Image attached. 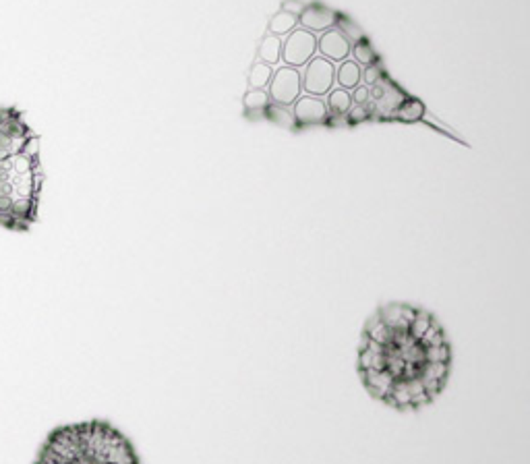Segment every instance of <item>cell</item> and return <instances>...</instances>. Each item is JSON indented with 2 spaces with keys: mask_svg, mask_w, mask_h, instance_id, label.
Returning <instances> with one entry per match:
<instances>
[{
  "mask_svg": "<svg viewBox=\"0 0 530 464\" xmlns=\"http://www.w3.org/2000/svg\"><path fill=\"white\" fill-rule=\"evenodd\" d=\"M454 350L445 327L429 311L388 303L363 325L357 373L377 402L398 413H418L447 388Z\"/></svg>",
  "mask_w": 530,
  "mask_h": 464,
  "instance_id": "cell-1",
  "label": "cell"
},
{
  "mask_svg": "<svg viewBox=\"0 0 530 464\" xmlns=\"http://www.w3.org/2000/svg\"><path fill=\"white\" fill-rule=\"evenodd\" d=\"M42 144L17 106H0V228L27 232L40 216Z\"/></svg>",
  "mask_w": 530,
  "mask_h": 464,
  "instance_id": "cell-2",
  "label": "cell"
},
{
  "mask_svg": "<svg viewBox=\"0 0 530 464\" xmlns=\"http://www.w3.org/2000/svg\"><path fill=\"white\" fill-rule=\"evenodd\" d=\"M33 464H141V458L117 425L89 419L52 429Z\"/></svg>",
  "mask_w": 530,
  "mask_h": 464,
  "instance_id": "cell-3",
  "label": "cell"
},
{
  "mask_svg": "<svg viewBox=\"0 0 530 464\" xmlns=\"http://www.w3.org/2000/svg\"><path fill=\"white\" fill-rule=\"evenodd\" d=\"M300 77H302V92H307L309 96L323 98L336 85V62L323 56H313L305 65V73Z\"/></svg>",
  "mask_w": 530,
  "mask_h": 464,
  "instance_id": "cell-4",
  "label": "cell"
},
{
  "mask_svg": "<svg viewBox=\"0 0 530 464\" xmlns=\"http://www.w3.org/2000/svg\"><path fill=\"white\" fill-rule=\"evenodd\" d=\"M269 100L280 106H292L302 96V77L300 71L294 67H280L269 81Z\"/></svg>",
  "mask_w": 530,
  "mask_h": 464,
  "instance_id": "cell-5",
  "label": "cell"
},
{
  "mask_svg": "<svg viewBox=\"0 0 530 464\" xmlns=\"http://www.w3.org/2000/svg\"><path fill=\"white\" fill-rule=\"evenodd\" d=\"M317 52V33H311L302 27L290 31L282 44V60L288 67H305Z\"/></svg>",
  "mask_w": 530,
  "mask_h": 464,
  "instance_id": "cell-6",
  "label": "cell"
},
{
  "mask_svg": "<svg viewBox=\"0 0 530 464\" xmlns=\"http://www.w3.org/2000/svg\"><path fill=\"white\" fill-rule=\"evenodd\" d=\"M350 50H352V44H350L348 37L342 33V29L338 27V23H336V27L325 29V31H321V33L317 35V52H319L323 58L332 60V62H342V60H346L348 54H350Z\"/></svg>",
  "mask_w": 530,
  "mask_h": 464,
  "instance_id": "cell-7",
  "label": "cell"
},
{
  "mask_svg": "<svg viewBox=\"0 0 530 464\" xmlns=\"http://www.w3.org/2000/svg\"><path fill=\"white\" fill-rule=\"evenodd\" d=\"M294 121L296 125H323L327 123V106L323 98L317 96H300L294 102Z\"/></svg>",
  "mask_w": 530,
  "mask_h": 464,
  "instance_id": "cell-8",
  "label": "cell"
},
{
  "mask_svg": "<svg viewBox=\"0 0 530 464\" xmlns=\"http://www.w3.org/2000/svg\"><path fill=\"white\" fill-rule=\"evenodd\" d=\"M336 23H338V12L321 4H309L298 15V25L311 33H321L325 29H332L336 27Z\"/></svg>",
  "mask_w": 530,
  "mask_h": 464,
  "instance_id": "cell-9",
  "label": "cell"
},
{
  "mask_svg": "<svg viewBox=\"0 0 530 464\" xmlns=\"http://www.w3.org/2000/svg\"><path fill=\"white\" fill-rule=\"evenodd\" d=\"M361 77H363L361 65H357V62L350 60V58L342 60V62L336 67V83H340L342 89H348V92H350V89H354V87H359Z\"/></svg>",
  "mask_w": 530,
  "mask_h": 464,
  "instance_id": "cell-10",
  "label": "cell"
},
{
  "mask_svg": "<svg viewBox=\"0 0 530 464\" xmlns=\"http://www.w3.org/2000/svg\"><path fill=\"white\" fill-rule=\"evenodd\" d=\"M352 94L348 89H332L325 98V106H327V114H346L352 108Z\"/></svg>",
  "mask_w": 530,
  "mask_h": 464,
  "instance_id": "cell-11",
  "label": "cell"
},
{
  "mask_svg": "<svg viewBox=\"0 0 530 464\" xmlns=\"http://www.w3.org/2000/svg\"><path fill=\"white\" fill-rule=\"evenodd\" d=\"M282 44H284V37L280 35H273V33H267L264 40H262V46H259V56H262V62L265 65H277L282 60Z\"/></svg>",
  "mask_w": 530,
  "mask_h": 464,
  "instance_id": "cell-12",
  "label": "cell"
},
{
  "mask_svg": "<svg viewBox=\"0 0 530 464\" xmlns=\"http://www.w3.org/2000/svg\"><path fill=\"white\" fill-rule=\"evenodd\" d=\"M296 27H298V15H292V12H286V10L275 12L269 21V33L280 35V37H286Z\"/></svg>",
  "mask_w": 530,
  "mask_h": 464,
  "instance_id": "cell-13",
  "label": "cell"
},
{
  "mask_svg": "<svg viewBox=\"0 0 530 464\" xmlns=\"http://www.w3.org/2000/svg\"><path fill=\"white\" fill-rule=\"evenodd\" d=\"M398 121H404V123H414V121H420L425 117V106L418 102V100H410L406 98L396 110H394Z\"/></svg>",
  "mask_w": 530,
  "mask_h": 464,
  "instance_id": "cell-14",
  "label": "cell"
},
{
  "mask_svg": "<svg viewBox=\"0 0 530 464\" xmlns=\"http://www.w3.org/2000/svg\"><path fill=\"white\" fill-rule=\"evenodd\" d=\"M265 114L269 121H273L275 125L284 127V129H294L296 127V121H294V114L286 108V106H280V104H269L265 108Z\"/></svg>",
  "mask_w": 530,
  "mask_h": 464,
  "instance_id": "cell-15",
  "label": "cell"
},
{
  "mask_svg": "<svg viewBox=\"0 0 530 464\" xmlns=\"http://www.w3.org/2000/svg\"><path fill=\"white\" fill-rule=\"evenodd\" d=\"M352 56H354V62L361 65V67H369V65H375L377 62V54L375 50L371 48V44L367 40H361L357 44H352Z\"/></svg>",
  "mask_w": 530,
  "mask_h": 464,
  "instance_id": "cell-16",
  "label": "cell"
},
{
  "mask_svg": "<svg viewBox=\"0 0 530 464\" xmlns=\"http://www.w3.org/2000/svg\"><path fill=\"white\" fill-rule=\"evenodd\" d=\"M271 75H273V69L265 62H257L251 73H249V83L253 89H265L271 81Z\"/></svg>",
  "mask_w": 530,
  "mask_h": 464,
  "instance_id": "cell-17",
  "label": "cell"
},
{
  "mask_svg": "<svg viewBox=\"0 0 530 464\" xmlns=\"http://www.w3.org/2000/svg\"><path fill=\"white\" fill-rule=\"evenodd\" d=\"M269 94L265 89H251L247 96H245V106L249 112H255V110H265L269 106Z\"/></svg>",
  "mask_w": 530,
  "mask_h": 464,
  "instance_id": "cell-18",
  "label": "cell"
},
{
  "mask_svg": "<svg viewBox=\"0 0 530 464\" xmlns=\"http://www.w3.org/2000/svg\"><path fill=\"white\" fill-rule=\"evenodd\" d=\"M338 27L342 29V33L348 37V42H350V44H357V42L365 40V33H363V29H361L357 23H352L348 17H342V15H338Z\"/></svg>",
  "mask_w": 530,
  "mask_h": 464,
  "instance_id": "cell-19",
  "label": "cell"
},
{
  "mask_svg": "<svg viewBox=\"0 0 530 464\" xmlns=\"http://www.w3.org/2000/svg\"><path fill=\"white\" fill-rule=\"evenodd\" d=\"M361 81H365L367 85H375L377 81H382V67H377V65L365 67V73H363Z\"/></svg>",
  "mask_w": 530,
  "mask_h": 464,
  "instance_id": "cell-20",
  "label": "cell"
},
{
  "mask_svg": "<svg viewBox=\"0 0 530 464\" xmlns=\"http://www.w3.org/2000/svg\"><path fill=\"white\" fill-rule=\"evenodd\" d=\"M346 114H348V123H363V121L369 117V110H367L365 106L352 104V108H350Z\"/></svg>",
  "mask_w": 530,
  "mask_h": 464,
  "instance_id": "cell-21",
  "label": "cell"
},
{
  "mask_svg": "<svg viewBox=\"0 0 530 464\" xmlns=\"http://www.w3.org/2000/svg\"><path fill=\"white\" fill-rule=\"evenodd\" d=\"M369 100H371V89H369L367 85H363V87H354V94H352V102H354V104L365 106Z\"/></svg>",
  "mask_w": 530,
  "mask_h": 464,
  "instance_id": "cell-22",
  "label": "cell"
},
{
  "mask_svg": "<svg viewBox=\"0 0 530 464\" xmlns=\"http://www.w3.org/2000/svg\"><path fill=\"white\" fill-rule=\"evenodd\" d=\"M302 8H305V4H302V2H298V0H286V2L282 4V10L292 12V15H300V12H302Z\"/></svg>",
  "mask_w": 530,
  "mask_h": 464,
  "instance_id": "cell-23",
  "label": "cell"
}]
</instances>
